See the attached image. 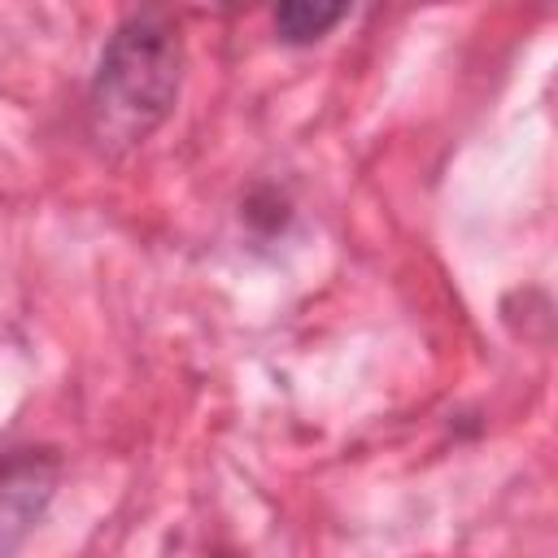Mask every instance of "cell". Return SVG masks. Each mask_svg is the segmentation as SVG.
<instances>
[{
	"instance_id": "6da1fadb",
	"label": "cell",
	"mask_w": 558,
	"mask_h": 558,
	"mask_svg": "<svg viewBox=\"0 0 558 558\" xmlns=\"http://www.w3.org/2000/svg\"><path fill=\"white\" fill-rule=\"evenodd\" d=\"M187 74L183 22L170 9H131L100 44L87 92L83 135L105 157H131L179 109Z\"/></svg>"
},
{
	"instance_id": "3957f363",
	"label": "cell",
	"mask_w": 558,
	"mask_h": 558,
	"mask_svg": "<svg viewBox=\"0 0 558 558\" xmlns=\"http://www.w3.org/2000/svg\"><path fill=\"white\" fill-rule=\"evenodd\" d=\"M349 4H318V0H283L270 9L275 39L283 48H314L323 44L340 22H349Z\"/></svg>"
},
{
	"instance_id": "7a4b0ae2",
	"label": "cell",
	"mask_w": 558,
	"mask_h": 558,
	"mask_svg": "<svg viewBox=\"0 0 558 558\" xmlns=\"http://www.w3.org/2000/svg\"><path fill=\"white\" fill-rule=\"evenodd\" d=\"M65 458L57 445H4L0 449V558H17L57 501Z\"/></svg>"
}]
</instances>
